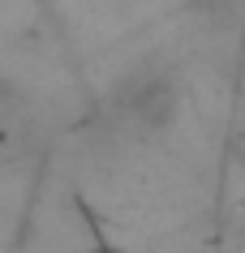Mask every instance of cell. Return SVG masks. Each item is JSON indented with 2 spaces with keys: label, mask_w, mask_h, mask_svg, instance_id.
<instances>
[{
  "label": "cell",
  "mask_w": 245,
  "mask_h": 253,
  "mask_svg": "<svg viewBox=\"0 0 245 253\" xmlns=\"http://www.w3.org/2000/svg\"><path fill=\"white\" fill-rule=\"evenodd\" d=\"M116 107H121L125 125L142 137H159L168 133L181 116V94L177 82L159 73V69H142L134 78H125L116 86Z\"/></svg>",
  "instance_id": "obj_1"
}]
</instances>
